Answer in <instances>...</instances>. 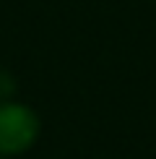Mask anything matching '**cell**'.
<instances>
[{
    "label": "cell",
    "mask_w": 156,
    "mask_h": 159,
    "mask_svg": "<svg viewBox=\"0 0 156 159\" xmlns=\"http://www.w3.org/2000/svg\"><path fill=\"white\" fill-rule=\"evenodd\" d=\"M39 120L24 104H0V154H21L37 141Z\"/></svg>",
    "instance_id": "obj_1"
}]
</instances>
